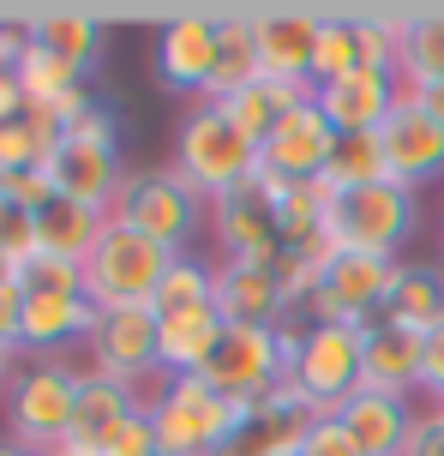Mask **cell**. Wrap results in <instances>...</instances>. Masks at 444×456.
I'll return each instance as SVG.
<instances>
[{
	"instance_id": "1",
	"label": "cell",
	"mask_w": 444,
	"mask_h": 456,
	"mask_svg": "<svg viewBox=\"0 0 444 456\" xmlns=\"http://www.w3.org/2000/svg\"><path fill=\"white\" fill-rule=\"evenodd\" d=\"M174 168L205 205H216L222 192L258 175V144L222 114V102H192L174 138Z\"/></svg>"
},
{
	"instance_id": "2",
	"label": "cell",
	"mask_w": 444,
	"mask_h": 456,
	"mask_svg": "<svg viewBox=\"0 0 444 456\" xmlns=\"http://www.w3.org/2000/svg\"><path fill=\"white\" fill-rule=\"evenodd\" d=\"M78 385L85 372L67 361H19L12 385H6V438H19L30 451H67L72 420H78Z\"/></svg>"
},
{
	"instance_id": "3",
	"label": "cell",
	"mask_w": 444,
	"mask_h": 456,
	"mask_svg": "<svg viewBox=\"0 0 444 456\" xmlns=\"http://www.w3.org/2000/svg\"><path fill=\"white\" fill-rule=\"evenodd\" d=\"M109 223L133 228V234H144V240H157V247H168V252H192L198 223H211V205L181 181L174 162H168V168H126Z\"/></svg>"
},
{
	"instance_id": "4",
	"label": "cell",
	"mask_w": 444,
	"mask_h": 456,
	"mask_svg": "<svg viewBox=\"0 0 444 456\" xmlns=\"http://www.w3.org/2000/svg\"><path fill=\"white\" fill-rule=\"evenodd\" d=\"M144 414H150L163 456H216L234 438V427L246 420V409L216 396L205 379H163L157 396L144 403Z\"/></svg>"
},
{
	"instance_id": "5",
	"label": "cell",
	"mask_w": 444,
	"mask_h": 456,
	"mask_svg": "<svg viewBox=\"0 0 444 456\" xmlns=\"http://www.w3.org/2000/svg\"><path fill=\"white\" fill-rule=\"evenodd\" d=\"M48 181L54 192H67L91 210H115L120 181H126V162H120V138H115V114L91 102V114L61 133L54 157H48Z\"/></svg>"
},
{
	"instance_id": "6",
	"label": "cell",
	"mask_w": 444,
	"mask_h": 456,
	"mask_svg": "<svg viewBox=\"0 0 444 456\" xmlns=\"http://www.w3.org/2000/svg\"><path fill=\"white\" fill-rule=\"evenodd\" d=\"M421 205L415 192L397 181L354 186V192H330V240L336 252H367V258H397V247L415 234Z\"/></svg>"
},
{
	"instance_id": "7",
	"label": "cell",
	"mask_w": 444,
	"mask_h": 456,
	"mask_svg": "<svg viewBox=\"0 0 444 456\" xmlns=\"http://www.w3.org/2000/svg\"><path fill=\"white\" fill-rule=\"evenodd\" d=\"M174 258L181 252H168L157 240L133 234V228L109 223L96 252L85 258V295H91V306H150Z\"/></svg>"
},
{
	"instance_id": "8",
	"label": "cell",
	"mask_w": 444,
	"mask_h": 456,
	"mask_svg": "<svg viewBox=\"0 0 444 456\" xmlns=\"http://www.w3.org/2000/svg\"><path fill=\"white\" fill-rule=\"evenodd\" d=\"M282 186L288 181L258 168L253 181H240L234 192H222L211 205V234L222 247V258H234V265H282V234H277Z\"/></svg>"
},
{
	"instance_id": "9",
	"label": "cell",
	"mask_w": 444,
	"mask_h": 456,
	"mask_svg": "<svg viewBox=\"0 0 444 456\" xmlns=\"http://www.w3.org/2000/svg\"><path fill=\"white\" fill-rule=\"evenodd\" d=\"M397 276H402L397 258L336 252V258L325 265V282H319V295H312V306H306V319H312V324H354V330H367V324L391 306Z\"/></svg>"
},
{
	"instance_id": "10",
	"label": "cell",
	"mask_w": 444,
	"mask_h": 456,
	"mask_svg": "<svg viewBox=\"0 0 444 456\" xmlns=\"http://www.w3.org/2000/svg\"><path fill=\"white\" fill-rule=\"evenodd\" d=\"M288 385L301 390L319 414H336L354 390L367 385L360 330H354V324H306L301 361H295V372H288Z\"/></svg>"
},
{
	"instance_id": "11",
	"label": "cell",
	"mask_w": 444,
	"mask_h": 456,
	"mask_svg": "<svg viewBox=\"0 0 444 456\" xmlns=\"http://www.w3.org/2000/svg\"><path fill=\"white\" fill-rule=\"evenodd\" d=\"M198 379H205L216 396L240 403V409L264 403L277 385H288L277 330H264V324H229V330H222V342H216V354H211V366H205Z\"/></svg>"
},
{
	"instance_id": "12",
	"label": "cell",
	"mask_w": 444,
	"mask_h": 456,
	"mask_svg": "<svg viewBox=\"0 0 444 456\" xmlns=\"http://www.w3.org/2000/svg\"><path fill=\"white\" fill-rule=\"evenodd\" d=\"M85 354H91V372H109V379H126V385L163 379V366H157V313L150 306H96Z\"/></svg>"
},
{
	"instance_id": "13",
	"label": "cell",
	"mask_w": 444,
	"mask_h": 456,
	"mask_svg": "<svg viewBox=\"0 0 444 456\" xmlns=\"http://www.w3.org/2000/svg\"><path fill=\"white\" fill-rule=\"evenodd\" d=\"M330 151H336V133H330V120L312 102H301V109H288L270 126V138L258 144V168L264 175H277V181L301 186V181H325L330 168Z\"/></svg>"
},
{
	"instance_id": "14",
	"label": "cell",
	"mask_w": 444,
	"mask_h": 456,
	"mask_svg": "<svg viewBox=\"0 0 444 456\" xmlns=\"http://www.w3.org/2000/svg\"><path fill=\"white\" fill-rule=\"evenodd\" d=\"M378 144H384V168H391V181L408 186V192L444 175V126L408 91L397 96L391 120L378 126Z\"/></svg>"
},
{
	"instance_id": "15",
	"label": "cell",
	"mask_w": 444,
	"mask_h": 456,
	"mask_svg": "<svg viewBox=\"0 0 444 456\" xmlns=\"http://www.w3.org/2000/svg\"><path fill=\"white\" fill-rule=\"evenodd\" d=\"M319 409L306 403L295 385H277L264 403L246 409V420L234 427V438L222 444L216 456H301L306 433H312Z\"/></svg>"
},
{
	"instance_id": "16",
	"label": "cell",
	"mask_w": 444,
	"mask_h": 456,
	"mask_svg": "<svg viewBox=\"0 0 444 456\" xmlns=\"http://www.w3.org/2000/svg\"><path fill=\"white\" fill-rule=\"evenodd\" d=\"M397 72H373L360 67L349 72V78H336V85H312V109L330 120V133H378L384 120H391V109H397Z\"/></svg>"
},
{
	"instance_id": "17",
	"label": "cell",
	"mask_w": 444,
	"mask_h": 456,
	"mask_svg": "<svg viewBox=\"0 0 444 456\" xmlns=\"http://www.w3.org/2000/svg\"><path fill=\"white\" fill-rule=\"evenodd\" d=\"M319 12H253V43L264 85H312L319 54Z\"/></svg>"
},
{
	"instance_id": "18",
	"label": "cell",
	"mask_w": 444,
	"mask_h": 456,
	"mask_svg": "<svg viewBox=\"0 0 444 456\" xmlns=\"http://www.w3.org/2000/svg\"><path fill=\"white\" fill-rule=\"evenodd\" d=\"M360 361H367V385L360 390H384V396H421V361H426V337L408 324L378 313L360 330Z\"/></svg>"
},
{
	"instance_id": "19",
	"label": "cell",
	"mask_w": 444,
	"mask_h": 456,
	"mask_svg": "<svg viewBox=\"0 0 444 456\" xmlns=\"http://www.w3.org/2000/svg\"><path fill=\"white\" fill-rule=\"evenodd\" d=\"M211 72H216V19L187 12V19H168L157 37V78L181 96H211Z\"/></svg>"
},
{
	"instance_id": "20",
	"label": "cell",
	"mask_w": 444,
	"mask_h": 456,
	"mask_svg": "<svg viewBox=\"0 0 444 456\" xmlns=\"http://www.w3.org/2000/svg\"><path fill=\"white\" fill-rule=\"evenodd\" d=\"M144 403H150L144 385H126V379H109V372H91V366H85V385H78V420H72L67 451L96 456L120 427H126V420H139Z\"/></svg>"
},
{
	"instance_id": "21",
	"label": "cell",
	"mask_w": 444,
	"mask_h": 456,
	"mask_svg": "<svg viewBox=\"0 0 444 456\" xmlns=\"http://www.w3.org/2000/svg\"><path fill=\"white\" fill-rule=\"evenodd\" d=\"M96 324L91 295H24L19 313V354L24 361H61L72 342H85Z\"/></svg>"
},
{
	"instance_id": "22",
	"label": "cell",
	"mask_w": 444,
	"mask_h": 456,
	"mask_svg": "<svg viewBox=\"0 0 444 456\" xmlns=\"http://www.w3.org/2000/svg\"><path fill=\"white\" fill-rule=\"evenodd\" d=\"M216 313H222V324H264V330L288 324V295H282L277 265L216 258Z\"/></svg>"
},
{
	"instance_id": "23",
	"label": "cell",
	"mask_w": 444,
	"mask_h": 456,
	"mask_svg": "<svg viewBox=\"0 0 444 456\" xmlns=\"http://www.w3.org/2000/svg\"><path fill=\"white\" fill-rule=\"evenodd\" d=\"M343 420V433L354 438V451L360 456H402L408 451V438H415V403L408 396H384V390H354L349 403L336 409Z\"/></svg>"
},
{
	"instance_id": "24",
	"label": "cell",
	"mask_w": 444,
	"mask_h": 456,
	"mask_svg": "<svg viewBox=\"0 0 444 456\" xmlns=\"http://www.w3.org/2000/svg\"><path fill=\"white\" fill-rule=\"evenodd\" d=\"M222 330H229V324H222V313H216V306L157 319V366H163V379H198V372L211 366Z\"/></svg>"
},
{
	"instance_id": "25",
	"label": "cell",
	"mask_w": 444,
	"mask_h": 456,
	"mask_svg": "<svg viewBox=\"0 0 444 456\" xmlns=\"http://www.w3.org/2000/svg\"><path fill=\"white\" fill-rule=\"evenodd\" d=\"M102 228H109V210H91V205H78V199H67V192H54L36 210V252L85 265L96 252V240H102Z\"/></svg>"
},
{
	"instance_id": "26",
	"label": "cell",
	"mask_w": 444,
	"mask_h": 456,
	"mask_svg": "<svg viewBox=\"0 0 444 456\" xmlns=\"http://www.w3.org/2000/svg\"><path fill=\"white\" fill-rule=\"evenodd\" d=\"M30 43L67 61L72 72H91L102 61V24L91 12H43V19H30Z\"/></svg>"
},
{
	"instance_id": "27",
	"label": "cell",
	"mask_w": 444,
	"mask_h": 456,
	"mask_svg": "<svg viewBox=\"0 0 444 456\" xmlns=\"http://www.w3.org/2000/svg\"><path fill=\"white\" fill-rule=\"evenodd\" d=\"M258 43H253V19L234 12V19H216V72H211V96L205 102H222V96L258 85Z\"/></svg>"
},
{
	"instance_id": "28",
	"label": "cell",
	"mask_w": 444,
	"mask_h": 456,
	"mask_svg": "<svg viewBox=\"0 0 444 456\" xmlns=\"http://www.w3.org/2000/svg\"><path fill=\"white\" fill-rule=\"evenodd\" d=\"M301 102H312V85H264V78H258V85H246V91L222 96V114H229L253 144H264L270 126H277L288 109H301Z\"/></svg>"
},
{
	"instance_id": "29",
	"label": "cell",
	"mask_w": 444,
	"mask_h": 456,
	"mask_svg": "<svg viewBox=\"0 0 444 456\" xmlns=\"http://www.w3.org/2000/svg\"><path fill=\"white\" fill-rule=\"evenodd\" d=\"M384 319H397V324H408V330L432 337V330L444 324V271L439 265H402Z\"/></svg>"
},
{
	"instance_id": "30",
	"label": "cell",
	"mask_w": 444,
	"mask_h": 456,
	"mask_svg": "<svg viewBox=\"0 0 444 456\" xmlns=\"http://www.w3.org/2000/svg\"><path fill=\"white\" fill-rule=\"evenodd\" d=\"M397 85L402 91L444 85V12L408 19V30H402V54H397Z\"/></svg>"
},
{
	"instance_id": "31",
	"label": "cell",
	"mask_w": 444,
	"mask_h": 456,
	"mask_svg": "<svg viewBox=\"0 0 444 456\" xmlns=\"http://www.w3.org/2000/svg\"><path fill=\"white\" fill-rule=\"evenodd\" d=\"M198 306H216V258L181 252V258L168 265L150 313H157V319H174V313H198Z\"/></svg>"
},
{
	"instance_id": "32",
	"label": "cell",
	"mask_w": 444,
	"mask_h": 456,
	"mask_svg": "<svg viewBox=\"0 0 444 456\" xmlns=\"http://www.w3.org/2000/svg\"><path fill=\"white\" fill-rule=\"evenodd\" d=\"M12 72H19V91H24V102H30V114H54L72 91H85V72H72L67 61H54V54L36 48V43L19 54Z\"/></svg>"
},
{
	"instance_id": "33",
	"label": "cell",
	"mask_w": 444,
	"mask_h": 456,
	"mask_svg": "<svg viewBox=\"0 0 444 456\" xmlns=\"http://www.w3.org/2000/svg\"><path fill=\"white\" fill-rule=\"evenodd\" d=\"M378 181H391L378 133H343V138H336V151H330L325 186H330V192H354V186H378Z\"/></svg>"
},
{
	"instance_id": "34",
	"label": "cell",
	"mask_w": 444,
	"mask_h": 456,
	"mask_svg": "<svg viewBox=\"0 0 444 456\" xmlns=\"http://www.w3.org/2000/svg\"><path fill=\"white\" fill-rule=\"evenodd\" d=\"M54 144H61V126L43 120V114L6 120V126H0V181H6V175H24V168H48Z\"/></svg>"
},
{
	"instance_id": "35",
	"label": "cell",
	"mask_w": 444,
	"mask_h": 456,
	"mask_svg": "<svg viewBox=\"0 0 444 456\" xmlns=\"http://www.w3.org/2000/svg\"><path fill=\"white\" fill-rule=\"evenodd\" d=\"M349 72H360V19H325L319 54H312V85H336Z\"/></svg>"
},
{
	"instance_id": "36",
	"label": "cell",
	"mask_w": 444,
	"mask_h": 456,
	"mask_svg": "<svg viewBox=\"0 0 444 456\" xmlns=\"http://www.w3.org/2000/svg\"><path fill=\"white\" fill-rule=\"evenodd\" d=\"M19 282H24V295H85V265L36 252V258L19 271Z\"/></svg>"
},
{
	"instance_id": "37",
	"label": "cell",
	"mask_w": 444,
	"mask_h": 456,
	"mask_svg": "<svg viewBox=\"0 0 444 456\" xmlns=\"http://www.w3.org/2000/svg\"><path fill=\"white\" fill-rule=\"evenodd\" d=\"M402 30H408V19H360V67H373V72H397Z\"/></svg>"
},
{
	"instance_id": "38",
	"label": "cell",
	"mask_w": 444,
	"mask_h": 456,
	"mask_svg": "<svg viewBox=\"0 0 444 456\" xmlns=\"http://www.w3.org/2000/svg\"><path fill=\"white\" fill-rule=\"evenodd\" d=\"M0 252H6V258H19V265L36 258V210L12 205L6 192H0Z\"/></svg>"
},
{
	"instance_id": "39",
	"label": "cell",
	"mask_w": 444,
	"mask_h": 456,
	"mask_svg": "<svg viewBox=\"0 0 444 456\" xmlns=\"http://www.w3.org/2000/svg\"><path fill=\"white\" fill-rule=\"evenodd\" d=\"M301 456H360V451H354V438L343 433L336 414H319L312 433H306V444H301Z\"/></svg>"
},
{
	"instance_id": "40",
	"label": "cell",
	"mask_w": 444,
	"mask_h": 456,
	"mask_svg": "<svg viewBox=\"0 0 444 456\" xmlns=\"http://www.w3.org/2000/svg\"><path fill=\"white\" fill-rule=\"evenodd\" d=\"M0 192H6L12 205H24V210H43L48 199H54V181H48V168H24V175H6Z\"/></svg>"
},
{
	"instance_id": "41",
	"label": "cell",
	"mask_w": 444,
	"mask_h": 456,
	"mask_svg": "<svg viewBox=\"0 0 444 456\" xmlns=\"http://www.w3.org/2000/svg\"><path fill=\"white\" fill-rule=\"evenodd\" d=\"M421 396H432V409H444V324L426 337V361H421Z\"/></svg>"
},
{
	"instance_id": "42",
	"label": "cell",
	"mask_w": 444,
	"mask_h": 456,
	"mask_svg": "<svg viewBox=\"0 0 444 456\" xmlns=\"http://www.w3.org/2000/svg\"><path fill=\"white\" fill-rule=\"evenodd\" d=\"M402 456H444V414L439 409L415 420V438H408V451H402Z\"/></svg>"
},
{
	"instance_id": "43",
	"label": "cell",
	"mask_w": 444,
	"mask_h": 456,
	"mask_svg": "<svg viewBox=\"0 0 444 456\" xmlns=\"http://www.w3.org/2000/svg\"><path fill=\"white\" fill-rule=\"evenodd\" d=\"M19 114H30V102H24V91H19V72H0V126L19 120Z\"/></svg>"
},
{
	"instance_id": "44",
	"label": "cell",
	"mask_w": 444,
	"mask_h": 456,
	"mask_svg": "<svg viewBox=\"0 0 444 456\" xmlns=\"http://www.w3.org/2000/svg\"><path fill=\"white\" fill-rule=\"evenodd\" d=\"M408 96H415V102H421V109L444 126V85H426V91H408Z\"/></svg>"
},
{
	"instance_id": "45",
	"label": "cell",
	"mask_w": 444,
	"mask_h": 456,
	"mask_svg": "<svg viewBox=\"0 0 444 456\" xmlns=\"http://www.w3.org/2000/svg\"><path fill=\"white\" fill-rule=\"evenodd\" d=\"M19 348H6V342H0V403H6V385H12V372H19Z\"/></svg>"
},
{
	"instance_id": "46",
	"label": "cell",
	"mask_w": 444,
	"mask_h": 456,
	"mask_svg": "<svg viewBox=\"0 0 444 456\" xmlns=\"http://www.w3.org/2000/svg\"><path fill=\"white\" fill-rule=\"evenodd\" d=\"M19 271H24L19 258H6V252H0V289H19Z\"/></svg>"
},
{
	"instance_id": "47",
	"label": "cell",
	"mask_w": 444,
	"mask_h": 456,
	"mask_svg": "<svg viewBox=\"0 0 444 456\" xmlns=\"http://www.w3.org/2000/svg\"><path fill=\"white\" fill-rule=\"evenodd\" d=\"M0 456H43V451H30V444H19V438H0Z\"/></svg>"
},
{
	"instance_id": "48",
	"label": "cell",
	"mask_w": 444,
	"mask_h": 456,
	"mask_svg": "<svg viewBox=\"0 0 444 456\" xmlns=\"http://www.w3.org/2000/svg\"><path fill=\"white\" fill-rule=\"evenodd\" d=\"M439 252H444V205H439Z\"/></svg>"
},
{
	"instance_id": "49",
	"label": "cell",
	"mask_w": 444,
	"mask_h": 456,
	"mask_svg": "<svg viewBox=\"0 0 444 456\" xmlns=\"http://www.w3.org/2000/svg\"><path fill=\"white\" fill-rule=\"evenodd\" d=\"M54 456H78V451H54Z\"/></svg>"
},
{
	"instance_id": "50",
	"label": "cell",
	"mask_w": 444,
	"mask_h": 456,
	"mask_svg": "<svg viewBox=\"0 0 444 456\" xmlns=\"http://www.w3.org/2000/svg\"><path fill=\"white\" fill-rule=\"evenodd\" d=\"M157 456H163V451H157Z\"/></svg>"
},
{
	"instance_id": "51",
	"label": "cell",
	"mask_w": 444,
	"mask_h": 456,
	"mask_svg": "<svg viewBox=\"0 0 444 456\" xmlns=\"http://www.w3.org/2000/svg\"><path fill=\"white\" fill-rule=\"evenodd\" d=\"M439 414H444V409H439Z\"/></svg>"
}]
</instances>
